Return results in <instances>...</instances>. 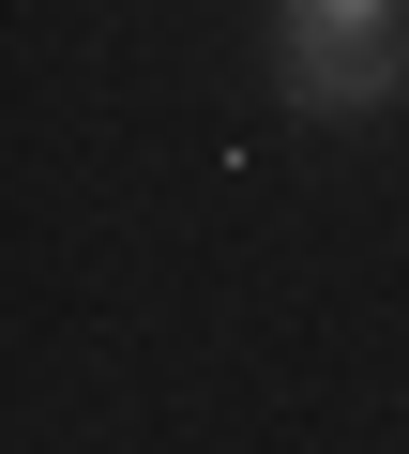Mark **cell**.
Listing matches in <instances>:
<instances>
[{"label":"cell","mask_w":409,"mask_h":454,"mask_svg":"<svg viewBox=\"0 0 409 454\" xmlns=\"http://www.w3.org/2000/svg\"><path fill=\"white\" fill-rule=\"evenodd\" d=\"M409 76V0H288V106L303 121H364Z\"/></svg>","instance_id":"6da1fadb"}]
</instances>
